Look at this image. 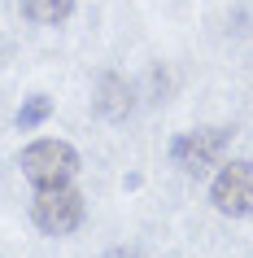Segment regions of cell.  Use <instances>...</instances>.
<instances>
[{
	"label": "cell",
	"mask_w": 253,
	"mask_h": 258,
	"mask_svg": "<svg viewBox=\"0 0 253 258\" xmlns=\"http://www.w3.org/2000/svg\"><path fill=\"white\" fill-rule=\"evenodd\" d=\"M105 258H135V254H131V249H109Z\"/></svg>",
	"instance_id": "obj_8"
},
{
	"label": "cell",
	"mask_w": 253,
	"mask_h": 258,
	"mask_svg": "<svg viewBox=\"0 0 253 258\" xmlns=\"http://www.w3.org/2000/svg\"><path fill=\"white\" fill-rule=\"evenodd\" d=\"M210 202L227 219L253 215V162H227L210 184Z\"/></svg>",
	"instance_id": "obj_4"
},
{
	"label": "cell",
	"mask_w": 253,
	"mask_h": 258,
	"mask_svg": "<svg viewBox=\"0 0 253 258\" xmlns=\"http://www.w3.org/2000/svg\"><path fill=\"white\" fill-rule=\"evenodd\" d=\"M18 9H22V18H31V22L53 27V22H66V18L74 14V0H18Z\"/></svg>",
	"instance_id": "obj_6"
},
{
	"label": "cell",
	"mask_w": 253,
	"mask_h": 258,
	"mask_svg": "<svg viewBox=\"0 0 253 258\" xmlns=\"http://www.w3.org/2000/svg\"><path fill=\"white\" fill-rule=\"evenodd\" d=\"M92 109H96V118H105V122H122L135 109L131 83L122 79V75H101L96 92H92Z\"/></svg>",
	"instance_id": "obj_5"
},
{
	"label": "cell",
	"mask_w": 253,
	"mask_h": 258,
	"mask_svg": "<svg viewBox=\"0 0 253 258\" xmlns=\"http://www.w3.org/2000/svg\"><path fill=\"white\" fill-rule=\"evenodd\" d=\"M227 140H231L227 127H197V132H179V136L171 140V158L184 166L188 175H205L210 166H218Z\"/></svg>",
	"instance_id": "obj_3"
},
{
	"label": "cell",
	"mask_w": 253,
	"mask_h": 258,
	"mask_svg": "<svg viewBox=\"0 0 253 258\" xmlns=\"http://www.w3.org/2000/svg\"><path fill=\"white\" fill-rule=\"evenodd\" d=\"M48 114H53V96H44V92H35V96H27L22 101V109H18V132H35L40 122H48Z\"/></svg>",
	"instance_id": "obj_7"
},
{
	"label": "cell",
	"mask_w": 253,
	"mask_h": 258,
	"mask_svg": "<svg viewBox=\"0 0 253 258\" xmlns=\"http://www.w3.org/2000/svg\"><path fill=\"white\" fill-rule=\"evenodd\" d=\"M18 166L35 188H57V184H70L79 175V153L66 140H35L18 153Z\"/></svg>",
	"instance_id": "obj_1"
},
{
	"label": "cell",
	"mask_w": 253,
	"mask_h": 258,
	"mask_svg": "<svg viewBox=\"0 0 253 258\" xmlns=\"http://www.w3.org/2000/svg\"><path fill=\"white\" fill-rule=\"evenodd\" d=\"M83 197L79 188H70V184H57V188H40L35 192V202H31V219H35V228L48 232V236H70V232L83 223Z\"/></svg>",
	"instance_id": "obj_2"
}]
</instances>
